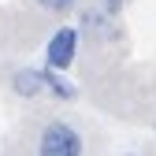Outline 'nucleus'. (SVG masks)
Segmentation results:
<instances>
[{
  "label": "nucleus",
  "instance_id": "2",
  "mask_svg": "<svg viewBox=\"0 0 156 156\" xmlns=\"http://www.w3.org/2000/svg\"><path fill=\"white\" fill-rule=\"evenodd\" d=\"M74 56H78V30L74 26H60L48 37V45H45V67L63 74V71H71Z\"/></svg>",
  "mask_w": 156,
  "mask_h": 156
},
{
  "label": "nucleus",
  "instance_id": "4",
  "mask_svg": "<svg viewBox=\"0 0 156 156\" xmlns=\"http://www.w3.org/2000/svg\"><path fill=\"white\" fill-rule=\"evenodd\" d=\"M41 78H45V93L56 97V101H74V97H78L74 82H67V74H56V71L41 67Z\"/></svg>",
  "mask_w": 156,
  "mask_h": 156
},
{
  "label": "nucleus",
  "instance_id": "5",
  "mask_svg": "<svg viewBox=\"0 0 156 156\" xmlns=\"http://www.w3.org/2000/svg\"><path fill=\"white\" fill-rule=\"evenodd\" d=\"M82 26L89 34H112V19L101 11V8H93V11H82Z\"/></svg>",
  "mask_w": 156,
  "mask_h": 156
},
{
  "label": "nucleus",
  "instance_id": "3",
  "mask_svg": "<svg viewBox=\"0 0 156 156\" xmlns=\"http://www.w3.org/2000/svg\"><path fill=\"white\" fill-rule=\"evenodd\" d=\"M11 86H15V93L23 97V101H34V97H41V93H45L41 67H23V71H15V74H11Z\"/></svg>",
  "mask_w": 156,
  "mask_h": 156
},
{
  "label": "nucleus",
  "instance_id": "6",
  "mask_svg": "<svg viewBox=\"0 0 156 156\" xmlns=\"http://www.w3.org/2000/svg\"><path fill=\"white\" fill-rule=\"evenodd\" d=\"M37 4H41L45 11H56V15H67L74 4H78V0H37Z\"/></svg>",
  "mask_w": 156,
  "mask_h": 156
},
{
  "label": "nucleus",
  "instance_id": "7",
  "mask_svg": "<svg viewBox=\"0 0 156 156\" xmlns=\"http://www.w3.org/2000/svg\"><path fill=\"white\" fill-rule=\"evenodd\" d=\"M123 4H126V0H101V11H104L108 19H115V15L123 11Z\"/></svg>",
  "mask_w": 156,
  "mask_h": 156
},
{
  "label": "nucleus",
  "instance_id": "1",
  "mask_svg": "<svg viewBox=\"0 0 156 156\" xmlns=\"http://www.w3.org/2000/svg\"><path fill=\"white\" fill-rule=\"evenodd\" d=\"M86 141L78 134L74 123L67 119H48L41 126V138H37V156H82Z\"/></svg>",
  "mask_w": 156,
  "mask_h": 156
},
{
  "label": "nucleus",
  "instance_id": "8",
  "mask_svg": "<svg viewBox=\"0 0 156 156\" xmlns=\"http://www.w3.org/2000/svg\"><path fill=\"white\" fill-rule=\"evenodd\" d=\"M130 156H134V152H130Z\"/></svg>",
  "mask_w": 156,
  "mask_h": 156
}]
</instances>
